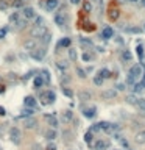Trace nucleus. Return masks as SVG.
<instances>
[{"mask_svg":"<svg viewBox=\"0 0 145 150\" xmlns=\"http://www.w3.org/2000/svg\"><path fill=\"white\" fill-rule=\"evenodd\" d=\"M128 74L130 75H133L134 78H139V77H142L144 74H145V67L142 64H140V63H136V64H133V67L130 69V72H128Z\"/></svg>","mask_w":145,"mask_h":150,"instance_id":"f257e3e1","label":"nucleus"},{"mask_svg":"<svg viewBox=\"0 0 145 150\" xmlns=\"http://www.w3.org/2000/svg\"><path fill=\"white\" fill-rule=\"evenodd\" d=\"M21 138H22V135H21V130L17 128V127H11L9 128V139H11V142L13 144H21Z\"/></svg>","mask_w":145,"mask_h":150,"instance_id":"f03ea898","label":"nucleus"},{"mask_svg":"<svg viewBox=\"0 0 145 150\" xmlns=\"http://www.w3.org/2000/svg\"><path fill=\"white\" fill-rule=\"evenodd\" d=\"M45 55H47V50L44 47L42 49H36L33 50V52H30V56H31L33 59H36V61H42V59L45 58Z\"/></svg>","mask_w":145,"mask_h":150,"instance_id":"7ed1b4c3","label":"nucleus"},{"mask_svg":"<svg viewBox=\"0 0 145 150\" xmlns=\"http://www.w3.org/2000/svg\"><path fill=\"white\" fill-rule=\"evenodd\" d=\"M44 119H45V122H47V124L50 125L52 128H56V127L59 125L58 117L53 114V113H47V114H44Z\"/></svg>","mask_w":145,"mask_h":150,"instance_id":"20e7f679","label":"nucleus"},{"mask_svg":"<svg viewBox=\"0 0 145 150\" xmlns=\"http://www.w3.org/2000/svg\"><path fill=\"white\" fill-rule=\"evenodd\" d=\"M55 24H56L59 28H66V24H67V17H66L64 13H56V14H55Z\"/></svg>","mask_w":145,"mask_h":150,"instance_id":"39448f33","label":"nucleus"},{"mask_svg":"<svg viewBox=\"0 0 145 150\" xmlns=\"http://www.w3.org/2000/svg\"><path fill=\"white\" fill-rule=\"evenodd\" d=\"M22 16L28 21V19H34L38 14H36V9L33 8V6H25V8L22 9Z\"/></svg>","mask_w":145,"mask_h":150,"instance_id":"423d86ee","label":"nucleus"},{"mask_svg":"<svg viewBox=\"0 0 145 150\" xmlns=\"http://www.w3.org/2000/svg\"><path fill=\"white\" fill-rule=\"evenodd\" d=\"M47 33L48 31H47L45 27H39V28H33L31 30V36H33V38H39V39H41L42 36H45Z\"/></svg>","mask_w":145,"mask_h":150,"instance_id":"0eeeda50","label":"nucleus"},{"mask_svg":"<svg viewBox=\"0 0 145 150\" xmlns=\"http://www.w3.org/2000/svg\"><path fill=\"white\" fill-rule=\"evenodd\" d=\"M117 94H119V92L116 91V89H106V91L101 92V99H105V100H113V99L117 97Z\"/></svg>","mask_w":145,"mask_h":150,"instance_id":"6e6552de","label":"nucleus"},{"mask_svg":"<svg viewBox=\"0 0 145 150\" xmlns=\"http://www.w3.org/2000/svg\"><path fill=\"white\" fill-rule=\"evenodd\" d=\"M111 38H114V30H113V27H105L103 28V31H101V39H105V41H108V39H111Z\"/></svg>","mask_w":145,"mask_h":150,"instance_id":"1a4fd4ad","label":"nucleus"},{"mask_svg":"<svg viewBox=\"0 0 145 150\" xmlns=\"http://www.w3.org/2000/svg\"><path fill=\"white\" fill-rule=\"evenodd\" d=\"M24 105H25V108H33V109H34L36 106H38V102H36V97H31V95L25 97V99H24Z\"/></svg>","mask_w":145,"mask_h":150,"instance_id":"9d476101","label":"nucleus"},{"mask_svg":"<svg viewBox=\"0 0 145 150\" xmlns=\"http://www.w3.org/2000/svg\"><path fill=\"white\" fill-rule=\"evenodd\" d=\"M70 44H72V38H62L61 41L56 44V50H59V49H70Z\"/></svg>","mask_w":145,"mask_h":150,"instance_id":"9b49d317","label":"nucleus"},{"mask_svg":"<svg viewBox=\"0 0 145 150\" xmlns=\"http://www.w3.org/2000/svg\"><path fill=\"white\" fill-rule=\"evenodd\" d=\"M72 119H73V113H72L70 109H66V111L61 113V121L64 122V124H70Z\"/></svg>","mask_w":145,"mask_h":150,"instance_id":"f8f14e48","label":"nucleus"},{"mask_svg":"<svg viewBox=\"0 0 145 150\" xmlns=\"http://www.w3.org/2000/svg\"><path fill=\"white\" fill-rule=\"evenodd\" d=\"M95 114H97V108L95 106H91V108H83V116L87 119H94Z\"/></svg>","mask_w":145,"mask_h":150,"instance_id":"ddd939ff","label":"nucleus"},{"mask_svg":"<svg viewBox=\"0 0 145 150\" xmlns=\"http://www.w3.org/2000/svg\"><path fill=\"white\" fill-rule=\"evenodd\" d=\"M92 147H94V150H106L108 147H109V142L98 139V141H95L94 144H92Z\"/></svg>","mask_w":145,"mask_h":150,"instance_id":"4468645a","label":"nucleus"},{"mask_svg":"<svg viewBox=\"0 0 145 150\" xmlns=\"http://www.w3.org/2000/svg\"><path fill=\"white\" fill-rule=\"evenodd\" d=\"M134 142L139 144V145L145 144V130H140V131L136 133V136H134Z\"/></svg>","mask_w":145,"mask_h":150,"instance_id":"2eb2a0df","label":"nucleus"},{"mask_svg":"<svg viewBox=\"0 0 145 150\" xmlns=\"http://www.w3.org/2000/svg\"><path fill=\"white\" fill-rule=\"evenodd\" d=\"M24 47H25V50H28V52H33V50L38 49V42L31 38V39H28V41L24 42Z\"/></svg>","mask_w":145,"mask_h":150,"instance_id":"dca6fc26","label":"nucleus"},{"mask_svg":"<svg viewBox=\"0 0 145 150\" xmlns=\"http://www.w3.org/2000/svg\"><path fill=\"white\" fill-rule=\"evenodd\" d=\"M131 89H133V94H139V92H144V91H145V78L142 80V81H137Z\"/></svg>","mask_w":145,"mask_h":150,"instance_id":"f3484780","label":"nucleus"},{"mask_svg":"<svg viewBox=\"0 0 145 150\" xmlns=\"http://www.w3.org/2000/svg\"><path fill=\"white\" fill-rule=\"evenodd\" d=\"M59 5V0H45V9L47 11H55Z\"/></svg>","mask_w":145,"mask_h":150,"instance_id":"a211bd4d","label":"nucleus"},{"mask_svg":"<svg viewBox=\"0 0 145 150\" xmlns=\"http://www.w3.org/2000/svg\"><path fill=\"white\" fill-rule=\"evenodd\" d=\"M119 16H120V11H119L117 8H109L108 9V19H109V21H117L119 19Z\"/></svg>","mask_w":145,"mask_h":150,"instance_id":"6ab92c4d","label":"nucleus"},{"mask_svg":"<svg viewBox=\"0 0 145 150\" xmlns=\"http://www.w3.org/2000/svg\"><path fill=\"white\" fill-rule=\"evenodd\" d=\"M44 83H45L44 77H42V75H36L34 80H33V88L39 89V88H42V86H44Z\"/></svg>","mask_w":145,"mask_h":150,"instance_id":"aec40b11","label":"nucleus"},{"mask_svg":"<svg viewBox=\"0 0 145 150\" xmlns=\"http://www.w3.org/2000/svg\"><path fill=\"white\" fill-rule=\"evenodd\" d=\"M120 59L123 63H130L131 59H133V53L130 52V50H122V53H120Z\"/></svg>","mask_w":145,"mask_h":150,"instance_id":"412c9836","label":"nucleus"},{"mask_svg":"<svg viewBox=\"0 0 145 150\" xmlns=\"http://www.w3.org/2000/svg\"><path fill=\"white\" fill-rule=\"evenodd\" d=\"M39 27H45V21L42 16H36L33 19V28H39Z\"/></svg>","mask_w":145,"mask_h":150,"instance_id":"4be33fe9","label":"nucleus"},{"mask_svg":"<svg viewBox=\"0 0 145 150\" xmlns=\"http://www.w3.org/2000/svg\"><path fill=\"white\" fill-rule=\"evenodd\" d=\"M78 99L81 102H89V100H92V94L89 91H80L78 92Z\"/></svg>","mask_w":145,"mask_h":150,"instance_id":"5701e85b","label":"nucleus"},{"mask_svg":"<svg viewBox=\"0 0 145 150\" xmlns=\"http://www.w3.org/2000/svg\"><path fill=\"white\" fill-rule=\"evenodd\" d=\"M45 138H47L48 141H55V139L58 138L56 130H55V128H48V130H45Z\"/></svg>","mask_w":145,"mask_h":150,"instance_id":"b1692460","label":"nucleus"},{"mask_svg":"<svg viewBox=\"0 0 145 150\" xmlns=\"http://www.w3.org/2000/svg\"><path fill=\"white\" fill-rule=\"evenodd\" d=\"M33 114H34V109L33 108H25L21 111V116H19V119H24V117H33Z\"/></svg>","mask_w":145,"mask_h":150,"instance_id":"393cba45","label":"nucleus"},{"mask_svg":"<svg viewBox=\"0 0 145 150\" xmlns=\"http://www.w3.org/2000/svg\"><path fill=\"white\" fill-rule=\"evenodd\" d=\"M21 14H22V13H11V14H9V17H8V21L11 22L13 25H16L19 21H21Z\"/></svg>","mask_w":145,"mask_h":150,"instance_id":"a878e982","label":"nucleus"},{"mask_svg":"<svg viewBox=\"0 0 145 150\" xmlns=\"http://www.w3.org/2000/svg\"><path fill=\"white\" fill-rule=\"evenodd\" d=\"M137 100H139V99L136 97V94H128L126 97H125V102L130 103V105H134V106L137 105Z\"/></svg>","mask_w":145,"mask_h":150,"instance_id":"bb28decb","label":"nucleus"},{"mask_svg":"<svg viewBox=\"0 0 145 150\" xmlns=\"http://www.w3.org/2000/svg\"><path fill=\"white\" fill-rule=\"evenodd\" d=\"M24 125L27 127V128H34L36 125H38V121H36L34 117H30V119H25L24 121Z\"/></svg>","mask_w":145,"mask_h":150,"instance_id":"cd10ccee","label":"nucleus"},{"mask_svg":"<svg viewBox=\"0 0 145 150\" xmlns=\"http://www.w3.org/2000/svg\"><path fill=\"white\" fill-rule=\"evenodd\" d=\"M78 42H80V45L81 47H92V45H94V42L91 41V39H87V38H80L78 39Z\"/></svg>","mask_w":145,"mask_h":150,"instance_id":"c85d7f7f","label":"nucleus"},{"mask_svg":"<svg viewBox=\"0 0 145 150\" xmlns=\"http://www.w3.org/2000/svg\"><path fill=\"white\" fill-rule=\"evenodd\" d=\"M56 69H59V71H62V72H66V71L69 69V63L66 61V59H61V61L56 63Z\"/></svg>","mask_w":145,"mask_h":150,"instance_id":"c756f323","label":"nucleus"},{"mask_svg":"<svg viewBox=\"0 0 145 150\" xmlns=\"http://www.w3.org/2000/svg\"><path fill=\"white\" fill-rule=\"evenodd\" d=\"M97 75L101 77L103 80H106V78H109V77H111V71H109V69H106V67H103V69H100V71H98Z\"/></svg>","mask_w":145,"mask_h":150,"instance_id":"7c9ffc66","label":"nucleus"},{"mask_svg":"<svg viewBox=\"0 0 145 150\" xmlns=\"http://www.w3.org/2000/svg\"><path fill=\"white\" fill-rule=\"evenodd\" d=\"M44 97L47 99V103H53L55 100H56V94H55L53 91H47V92L44 94Z\"/></svg>","mask_w":145,"mask_h":150,"instance_id":"2f4dec72","label":"nucleus"},{"mask_svg":"<svg viewBox=\"0 0 145 150\" xmlns=\"http://www.w3.org/2000/svg\"><path fill=\"white\" fill-rule=\"evenodd\" d=\"M101 131H113V124H108V122H98Z\"/></svg>","mask_w":145,"mask_h":150,"instance_id":"473e14b6","label":"nucleus"},{"mask_svg":"<svg viewBox=\"0 0 145 150\" xmlns=\"http://www.w3.org/2000/svg\"><path fill=\"white\" fill-rule=\"evenodd\" d=\"M144 45L142 44H139V45H137V47H136V53H137V58H139V61L140 63H142L144 61Z\"/></svg>","mask_w":145,"mask_h":150,"instance_id":"72a5a7b5","label":"nucleus"},{"mask_svg":"<svg viewBox=\"0 0 145 150\" xmlns=\"http://www.w3.org/2000/svg\"><path fill=\"white\" fill-rule=\"evenodd\" d=\"M83 11L86 13V14L92 13V3L89 2V0H84V2H83ZM83 11H81V13H83Z\"/></svg>","mask_w":145,"mask_h":150,"instance_id":"f704fd0d","label":"nucleus"},{"mask_svg":"<svg viewBox=\"0 0 145 150\" xmlns=\"http://www.w3.org/2000/svg\"><path fill=\"white\" fill-rule=\"evenodd\" d=\"M92 139H94V133L89 130V131H86V135H84V142L87 145H92Z\"/></svg>","mask_w":145,"mask_h":150,"instance_id":"c9c22d12","label":"nucleus"},{"mask_svg":"<svg viewBox=\"0 0 145 150\" xmlns=\"http://www.w3.org/2000/svg\"><path fill=\"white\" fill-rule=\"evenodd\" d=\"M136 106L140 109L142 114H145V99H139V100H137V105Z\"/></svg>","mask_w":145,"mask_h":150,"instance_id":"e433bc0d","label":"nucleus"},{"mask_svg":"<svg viewBox=\"0 0 145 150\" xmlns=\"http://www.w3.org/2000/svg\"><path fill=\"white\" fill-rule=\"evenodd\" d=\"M69 58H70V61H77V58H78V55H77V50L75 49H69Z\"/></svg>","mask_w":145,"mask_h":150,"instance_id":"4c0bfd02","label":"nucleus"},{"mask_svg":"<svg viewBox=\"0 0 145 150\" xmlns=\"http://www.w3.org/2000/svg\"><path fill=\"white\" fill-rule=\"evenodd\" d=\"M16 27H17L19 30H24L25 27H27V19H25V17H21V21L16 24Z\"/></svg>","mask_w":145,"mask_h":150,"instance_id":"58836bf2","label":"nucleus"},{"mask_svg":"<svg viewBox=\"0 0 145 150\" xmlns=\"http://www.w3.org/2000/svg\"><path fill=\"white\" fill-rule=\"evenodd\" d=\"M24 2H25V0H14V2H13V6H14L16 9H19V8L24 9V8H25V6H24Z\"/></svg>","mask_w":145,"mask_h":150,"instance_id":"ea45409f","label":"nucleus"},{"mask_svg":"<svg viewBox=\"0 0 145 150\" xmlns=\"http://www.w3.org/2000/svg\"><path fill=\"white\" fill-rule=\"evenodd\" d=\"M62 94H64L67 99L73 97V91H72V89H69V88H62Z\"/></svg>","mask_w":145,"mask_h":150,"instance_id":"a19ab883","label":"nucleus"},{"mask_svg":"<svg viewBox=\"0 0 145 150\" xmlns=\"http://www.w3.org/2000/svg\"><path fill=\"white\" fill-rule=\"evenodd\" d=\"M103 81H105V80L101 78V77H98V75L94 77V85L95 86H101V85H103Z\"/></svg>","mask_w":145,"mask_h":150,"instance_id":"79ce46f5","label":"nucleus"},{"mask_svg":"<svg viewBox=\"0 0 145 150\" xmlns=\"http://www.w3.org/2000/svg\"><path fill=\"white\" fill-rule=\"evenodd\" d=\"M50 38H52V35H50V33H47L45 36H42V38H41V42H42V44H45V45H47L48 42H50Z\"/></svg>","mask_w":145,"mask_h":150,"instance_id":"37998d69","label":"nucleus"},{"mask_svg":"<svg viewBox=\"0 0 145 150\" xmlns=\"http://www.w3.org/2000/svg\"><path fill=\"white\" fill-rule=\"evenodd\" d=\"M119 142H120V145H122V147H123V149H130V144H128V141H126V139H125V138H120V139H119Z\"/></svg>","mask_w":145,"mask_h":150,"instance_id":"c03bdc74","label":"nucleus"},{"mask_svg":"<svg viewBox=\"0 0 145 150\" xmlns=\"http://www.w3.org/2000/svg\"><path fill=\"white\" fill-rule=\"evenodd\" d=\"M114 89H116L117 92H119V91H120V92H123L126 88H125V83H117V85L114 86Z\"/></svg>","mask_w":145,"mask_h":150,"instance_id":"a18cd8bd","label":"nucleus"},{"mask_svg":"<svg viewBox=\"0 0 145 150\" xmlns=\"http://www.w3.org/2000/svg\"><path fill=\"white\" fill-rule=\"evenodd\" d=\"M77 75L80 77V78H86V72H84L81 67H77Z\"/></svg>","mask_w":145,"mask_h":150,"instance_id":"49530a36","label":"nucleus"},{"mask_svg":"<svg viewBox=\"0 0 145 150\" xmlns=\"http://www.w3.org/2000/svg\"><path fill=\"white\" fill-rule=\"evenodd\" d=\"M6 33H8V28H6V27L0 28V39H5L6 38Z\"/></svg>","mask_w":145,"mask_h":150,"instance_id":"de8ad7c7","label":"nucleus"},{"mask_svg":"<svg viewBox=\"0 0 145 150\" xmlns=\"http://www.w3.org/2000/svg\"><path fill=\"white\" fill-rule=\"evenodd\" d=\"M81 59L86 61V63H89V61H92V56L89 55V53H83V55H81Z\"/></svg>","mask_w":145,"mask_h":150,"instance_id":"09e8293b","label":"nucleus"},{"mask_svg":"<svg viewBox=\"0 0 145 150\" xmlns=\"http://www.w3.org/2000/svg\"><path fill=\"white\" fill-rule=\"evenodd\" d=\"M91 131H92V133H98V131H100V125H98V124H94V125L91 127Z\"/></svg>","mask_w":145,"mask_h":150,"instance_id":"8fccbe9b","label":"nucleus"},{"mask_svg":"<svg viewBox=\"0 0 145 150\" xmlns=\"http://www.w3.org/2000/svg\"><path fill=\"white\" fill-rule=\"evenodd\" d=\"M95 2V5H97V8L101 11V8H103V0H94Z\"/></svg>","mask_w":145,"mask_h":150,"instance_id":"3c124183","label":"nucleus"},{"mask_svg":"<svg viewBox=\"0 0 145 150\" xmlns=\"http://www.w3.org/2000/svg\"><path fill=\"white\" fill-rule=\"evenodd\" d=\"M6 8H8V3H5V2L0 0V9H6Z\"/></svg>","mask_w":145,"mask_h":150,"instance_id":"603ef678","label":"nucleus"},{"mask_svg":"<svg viewBox=\"0 0 145 150\" xmlns=\"http://www.w3.org/2000/svg\"><path fill=\"white\" fill-rule=\"evenodd\" d=\"M45 150H56V145H55V144H48Z\"/></svg>","mask_w":145,"mask_h":150,"instance_id":"864d4df0","label":"nucleus"},{"mask_svg":"<svg viewBox=\"0 0 145 150\" xmlns=\"http://www.w3.org/2000/svg\"><path fill=\"white\" fill-rule=\"evenodd\" d=\"M5 114H6L5 108H3V106H0V116H5Z\"/></svg>","mask_w":145,"mask_h":150,"instance_id":"5fc2aeb1","label":"nucleus"},{"mask_svg":"<svg viewBox=\"0 0 145 150\" xmlns=\"http://www.w3.org/2000/svg\"><path fill=\"white\" fill-rule=\"evenodd\" d=\"M70 3H72V5H78V3H80V0H70Z\"/></svg>","mask_w":145,"mask_h":150,"instance_id":"6e6d98bb","label":"nucleus"},{"mask_svg":"<svg viewBox=\"0 0 145 150\" xmlns=\"http://www.w3.org/2000/svg\"><path fill=\"white\" fill-rule=\"evenodd\" d=\"M126 2H131V3H136V2H139V0H126Z\"/></svg>","mask_w":145,"mask_h":150,"instance_id":"4d7b16f0","label":"nucleus"},{"mask_svg":"<svg viewBox=\"0 0 145 150\" xmlns=\"http://www.w3.org/2000/svg\"><path fill=\"white\" fill-rule=\"evenodd\" d=\"M142 5H144V6H145V0H142Z\"/></svg>","mask_w":145,"mask_h":150,"instance_id":"13d9d810","label":"nucleus"},{"mask_svg":"<svg viewBox=\"0 0 145 150\" xmlns=\"http://www.w3.org/2000/svg\"><path fill=\"white\" fill-rule=\"evenodd\" d=\"M144 31H145V25H144Z\"/></svg>","mask_w":145,"mask_h":150,"instance_id":"bf43d9fd","label":"nucleus"},{"mask_svg":"<svg viewBox=\"0 0 145 150\" xmlns=\"http://www.w3.org/2000/svg\"><path fill=\"white\" fill-rule=\"evenodd\" d=\"M128 150H131V149H128Z\"/></svg>","mask_w":145,"mask_h":150,"instance_id":"052dcab7","label":"nucleus"}]
</instances>
